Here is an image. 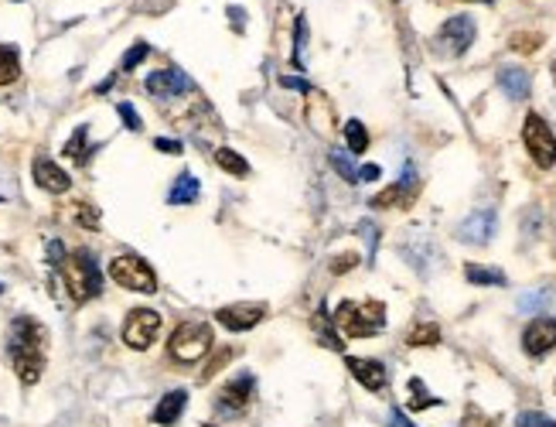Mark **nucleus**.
Here are the masks:
<instances>
[{"mask_svg":"<svg viewBox=\"0 0 556 427\" xmlns=\"http://www.w3.org/2000/svg\"><path fill=\"white\" fill-rule=\"evenodd\" d=\"M110 277L120 287L137 291V294H154V291H157V277H154L151 263L140 260V256H134V253L116 256V260L110 263Z\"/></svg>","mask_w":556,"mask_h":427,"instance_id":"obj_5","label":"nucleus"},{"mask_svg":"<svg viewBox=\"0 0 556 427\" xmlns=\"http://www.w3.org/2000/svg\"><path fill=\"white\" fill-rule=\"evenodd\" d=\"M410 345H417V349H423V345H437V342H441V328L433 325H427V322H423V325H417L413 328V332H410Z\"/></svg>","mask_w":556,"mask_h":427,"instance_id":"obj_26","label":"nucleus"},{"mask_svg":"<svg viewBox=\"0 0 556 427\" xmlns=\"http://www.w3.org/2000/svg\"><path fill=\"white\" fill-rule=\"evenodd\" d=\"M522 345L529 356H546L550 349H556V318H536L529 322L522 332Z\"/></svg>","mask_w":556,"mask_h":427,"instance_id":"obj_14","label":"nucleus"},{"mask_svg":"<svg viewBox=\"0 0 556 427\" xmlns=\"http://www.w3.org/2000/svg\"><path fill=\"white\" fill-rule=\"evenodd\" d=\"M161 332V314L151 308H134L124 322V342L130 349H151Z\"/></svg>","mask_w":556,"mask_h":427,"instance_id":"obj_8","label":"nucleus"},{"mask_svg":"<svg viewBox=\"0 0 556 427\" xmlns=\"http://www.w3.org/2000/svg\"><path fill=\"white\" fill-rule=\"evenodd\" d=\"M65 154H69L72 161H79V164L89 157V151H85V127H79L75 134H72V141L65 144Z\"/></svg>","mask_w":556,"mask_h":427,"instance_id":"obj_28","label":"nucleus"},{"mask_svg":"<svg viewBox=\"0 0 556 427\" xmlns=\"http://www.w3.org/2000/svg\"><path fill=\"white\" fill-rule=\"evenodd\" d=\"M515 427H556V421L553 417H546V413H540V411H526V413H519Z\"/></svg>","mask_w":556,"mask_h":427,"instance_id":"obj_29","label":"nucleus"},{"mask_svg":"<svg viewBox=\"0 0 556 427\" xmlns=\"http://www.w3.org/2000/svg\"><path fill=\"white\" fill-rule=\"evenodd\" d=\"M195 199H198V178H195V174H181L178 182L171 185V192H167V202H171V205H192Z\"/></svg>","mask_w":556,"mask_h":427,"instance_id":"obj_19","label":"nucleus"},{"mask_svg":"<svg viewBox=\"0 0 556 427\" xmlns=\"http://www.w3.org/2000/svg\"><path fill=\"white\" fill-rule=\"evenodd\" d=\"M499 85L509 100H529V89H532V79H529L526 69L519 65H501L499 69Z\"/></svg>","mask_w":556,"mask_h":427,"instance_id":"obj_17","label":"nucleus"},{"mask_svg":"<svg viewBox=\"0 0 556 427\" xmlns=\"http://www.w3.org/2000/svg\"><path fill=\"white\" fill-rule=\"evenodd\" d=\"M379 178V164H362L359 168V182H376Z\"/></svg>","mask_w":556,"mask_h":427,"instance_id":"obj_39","label":"nucleus"},{"mask_svg":"<svg viewBox=\"0 0 556 427\" xmlns=\"http://www.w3.org/2000/svg\"><path fill=\"white\" fill-rule=\"evenodd\" d=\"M491 424V417H485V413H478L474 407H468V413H464V421H461V427H488Z\"/></svg>","mask_w":556,"mask_h":427,"instance_id":"obj_34","label":"nucleus"},{"mask_svg":"<svg viewBox=\"0 0 556 427\" xmlns=\"http://www.w3.org/2000/svg\"><path fill=\"white\" fill-rule=\"evenodd\" d=\"M17 75H21V58H17V48H11V45H0V85L17 83Z\"/></svg>","mask_w":556,"mask_h":427,"instance_id":"obj_20","label":"nucleus"},{"mask_svg":"<svg viewBox=\"0 0 556 427\" xmlns=\"http://www.w3.org/2000/svg\"><path fill=\"white\" fill-rule=\"evenodd\" d=\"M45 328L35 322V318H17L11 325V339H7V349H11V362H15V372L21 376V383H38L45 370Z\"/></svg>","mask_w":556,"mask_h":427,"instance_id":"obj_1","label":"nucleus"},{"mask_svg":"<svg viewBox=\"0 0 556 427\" xmlns=\"http://www.w3.org/2000/svg\"><path fill=\"white\" fill-rule=\"evenodd\" d=\"M154 147H157V151H171V154H178V151H181V144L178 141H167V137L154 141Z\"/></svg>","mask_w":556,"mask_h":427,"instance_id":"obj_40","label":"nucleus"},{"mask_svg":"<svg viewBox=\"0 0 556 427\" xmlns=\"http://www.w3.org/2000/svg\"><path fill=\"white\" fill-rule=\"evenodd\" d=\"M355 263H359V256H355V253H342V256H334L332 271L334 273H345V271H352Z\"/></svg>","mask_w":556,"mask_h":427,"instance_id":"obj_36","label":"nucleus"},{"mask_svg":"<svg viewBox=\"0 0 556 427\" xmlns=\"http://www.w3.org/2000/svg\"><path fill=\"white\" fill-rule=\"evenodd\" d=\"M474 31L478 28H474V21L468 15L447 17L444 25H441V31L433 35V48L447 58H458L474 45Z\"/></svg>","mask_w":556,"mask_h":427,"instance_id":"obj_7","label":"nucleus"},{"mask_svg":"<svg viewBox=\"0 0 556 427\" xmlns=\"http://www.w3.org/2000/svg\"><path fill=\"white\" fill-rule=\"evenodd\" d=\"M48 260H52V267H62V260H65V246L58 240L48 243Z\"/></svg>","mask_w":556,"mask_h":427,"instance_id":"obj_38","label":"nucleus"},{"mask_svg":"<svg viewBox=\"0 0 556 427\" xmlns=\"http://www.w3.org/2000/svg\"><path fill=\"white\" fill-rule=\"evenodd\" d=\"M345 141H348V151H352V154H362V151L369 147V134H365V127H362L359 120H348L345 124Z\"/></svg>","mask_w":556,"mask_h":427,"instance_id":"obj_25","label":"nucleus"},{"mask_svg":"<svg viewBox=\"0 0 556 427\" xmlns=\"http://www.w3.org/2000/svg\"><path fill=\"white\" fill-rule=\"evenodd\" d=\"M215 161H219V168L229 171V174H250V164H246V157L236 154L233 147H219V151H215Z\"/></svg>","mask_w":556,"mask_h":427,"instance_id":"obj_21","label":"nucleus"},{"mask_svg":"<svg viewBox=\"0 0 556 427\" xmlns=\"http://www.w3.org/2000/svg\"><path fill=\"white\" fill-rule=\"evenodd\" d=\"M495 209H478V213H472L464 223L458 226V240L472 243V246H485L491 236H495Z\"/></svg>","mask_w":556,"mask_h":427,"instance_id":"obj_12","label":"nucleus"},{"mask_svg":"<svg viewBox=\"0 0 556 427\" xmlns=\"http://www.w3.org/2000/svg\"><path fill=\"white\" fill-rule=\"evenodd\" d=\"M212 349V325L209 322H181L174 332H171V342H167V353L181 362H198Z\"/></svg>","mask_w":556,"mask_h":427,"instance_id":"obj_4","label":"nucleus"},{"mask_svg":"<svg viewBox=\"0 0 556 427\" xmlns=\"http://www.w3.org/2000/svg\"><path fill=\"white\" fill-rule=\"evenodd\" d=\"M229 359H233V349H219V353L212 356L209 366H205V372H202V376H205V380H209V376H215V372L223 370V366H225V362H229Z\"/></svg>","mask_w":556,"mask_h":427,"instance_id":"obj_31","label":"nucleus"},{"mask_svg":"<svg viewBox=\"0 0 556 427\" xmlns=\"http://www.w3.org/2000/svg\"><path fill=\"white\" fill-rule=\"evenodd\" d=\"M0 291H4V284H0Z\"/></svg>","mask_w":556,"mask_h":427,"instance_id":"obj_44","label":"nucleus"},{"mask_svg":"<svg viewBox=\"0 0 556 427\" xmlns=\"http://www.w3.org/2000/svg\"><path fill=\"white\" fill-rule=\"evenodd\" d=\"M522 141H526L529 157L540 164V168H553L556 164V137L550 124L542 120L540 114H529L526 124H522Z\"/></svg>","mask_w":556,"mask_h":427,"instance_id":"obj_6","label":"nucleus"},{"mask_svg":"<svg viewBox=\"0 0 556 427\" xmlns=\"http://www.w3.org/2000/svg\"><path fill=\"white\" fill-rule=\"evenodd\" d=\"M116 110H120V116L126 120V127H130V130H140V127H144V124H140V116H137V110H134L130 103H120Z\"/></svg>","mask_w":556,"mask_h":427,"instance_id":"obj_35","label":"nucleus"},{"mask_svg":"<svg viewBox=\"0 0 556 427\" xmlns=\"http://www.w3.org/2000/svg\"><path fill=\"white\" fill-rule=\"evenodd\" d=\"M253 390H256V380H253L250 372H239V376H233V380H229V383L219 390V397H215V407H219V413L246 411V403L253 400Z\"/></svg>","mask_w":556,"mask_h":427,"instance_id":"obj_10","label":"nucleus"},{"mask_svg":"<svg viewBox=\"0 0 556 427\" xmlns=\"http://www.w3.org/2000/svg\"><path fill=\"white\" fill-rule=\"evenodd\" d=\"M345 366H348V372L365 386V390H382V386H386V366H382L379 359L348 356Z\"/></svg>","mask_w":556,"mask_h":427,"instance_id":"obj_15","label":"nucleus"},{"mask_svg":"<svg viewBox=\"0 0 556 427\" xmlns=\"http://www.w3.org/2000/svg\"><path fill=\"white\" fill-rule=\"evenodd\" d=\"M188 89H192V79L178 69H157L147 75V93L157 96V100H174Z\"/></svg>","mask_w":556,"mask_h":427,"instance_id":"obj_11","label":"nucleus"},{"mask_svg":"<svg viewBox=\"0 0 556 427\" xmlns=\"http://www.w3.org/2000/svg\"><path fill=\"white\" fill-rule=\"evenodd\" d=\"M464 277L472 281V284H505V273L501 271H491V267H478V263H468L464 267Z\"/></svg>","mask_w":556,"mask_h":427,"instance_id":"obj_22","label":"nucleus"},{"mask_svg":"<svg viewBox=\"0 0 556 427\" xmlns=\"http://www.w3.org/2000/svg\"><path fill=\"white\" fill-rule=\"evenodd\" d=\"M304 42H307V21H304V17H297V45H293L297 65H304Z\"/></svg>","mask_w":556,"mask_h":427,"instance_id":"obj_32","label":"nucleus"},{"mask_svg":"<svg viewBox=\"0 0 556 427\" xmlns=\"http://www.w3.org/2000/svg\"><path fill=\"white\" fill-rule=\"evenodd\" d=\"M546 301H550L546 291H540V294H526V298H519V312H536V308H542Z\"/></svg>","mask_w":556,"mask_h":427,"instance_id":"obj_33","label":"nucleus"},{"mask_svg":"<svg viewBox=\"0 0 556 427\" xmlns=\"http://www.w3.org/2000/svg\"><path fill=\"white\" fill-rule=\"evenodd\" d=\"M413 195H417V171H413V164H406L403 168V178L396 182V185H390L386 192H379L376 199L369 202L372 209H392V205H410L413 202Z\"/></svg>","mask_w":556,"mask_h":427,"instance_id":"obj_13","label":"nucleus"},{"mask_svg":"<svg viewBox=\"0 0 556 427\" xmlns=\"http://www.w3.org/2000/svg\"><path fill=\"white\" fill-rule=\"evenodd\" d=\"M332 168L338 171V174H342V178H345V182H352V185H359V168H355V164H352V157L345 154V151H342V147H334L332 154Z\"/></svg>","mask_w":556,"mask_h":427,"instance_id":"obj_23","label":"nucleus"},{"mask_svg":"<svg viewBox=\"0 0 556 427\" xmlns=\"http://www.w3.org/2000/svg\"><path fill=\"white\" fill-rule=\"evenodd\" d=\"M482 4H488V0H482Z\"/></svg>","mask_w":556,"mask_h":427,"instance_id":"obj_45","label":"nucleus"},{"mask_svg":"<svg viewBox=\"0 0 556 427\" xmlns=\"http://www.w3.org/2000/svg\"><path fill=\"white\" fill-rule=\"evenodd\" d=\"M62 277H65V287H69V298L75 304L96 298L103 291V273H99V263L93 260L89 250H75L62 260Z\"/></svg>","mask_w":556,"mask_h":427,"instance_id":"obj_2","label":"nucleus"},{"mask_svg":"<svg viewBox=\"0 0 556 427\" xmlns=\"http://www.w3.org/2000/svg\"><path fill=\"white\" fill-rule=\"evenodd\" d=\"M406 403H410V411H427V407H437L441 400L433 397V393H427L420 380H410V400Z\"/></svg>","mask_w":556,"mask_h":427,"instance_id":"obj_24","label":"nucleus"},{"mask_svg":"<svg viewBox=\"0 0 556 427\" xmlns=\"http://www.w3.org/2000/svg\"><path fill=\"white\" fill-rule=\"evenodd\" d=\"M79 223H83V226L96 229L99 226V213L93 209V205H79Z\"/></svg>","mask_w":556,"mask_h":427,"instance_id":"obj_37","label":"nucleus"},{"mask_svg":"<svg viewBox=\"0 0 556 427\" xmlns=\"http://www.w3.org/2000/svg\"><path fill=\"white\" fill-rule=\"evenodd\" d=\"M280 83L287 85V89H301V93H307V83H304V79H293V75H283Z\"/></svg>","mask_w":556,"mask_h":427,"instance_id":"obj_41","label":"nucleus"},{"mask_svg":"<svg viewBox=\"0 0 556 427\" xmlns=\"http://www.w3.org/2000/svg\"><path fill=\"white\" fill-rule=\"evenodd\" d=\"M390 427H413V424H410V421H406V417H403L400 411H392V413H390Z\"/></svg>","mask_w":556,"mask_h":427,"instance_id":"obj_42","label":"nucleus"},{"mask_svg":"<svg viewBox=\"0 0 556 427\" xmlns=\"http://www.w3.org/2000/svg\"><path fill=\"white\" fill-rule=\"evenodd\" d=\"M35 182L45 188V192H55V195H62V192H69V185H72V178L65 174V171L58 168L55 161L52 157H38L35 161Z\"/></svg>","mask_w":556,"mask_h":427,"instance_id":"obj_16","label":"nucleus"},{"mask_svg":"<svg viewBox=\"0 0 556 427\" xmlns=\"http://www.w3.org/2000/svg\"><path fill=\"white\" fill-rule=\"evenodd\" d=\"M184 407H188V393L184 390H171V393H164V400L154 407V424H174L181 413H184Z\"/></svg>","mask_w":556,"mask_h":427,"instance_id":"obj_18","label":"nucleus"},{"mask_svg":"<svg viewBox=\"0 0 556 427\" xmlns=\"http://www.w3.org/2000/svg\"><path fill=\"white\" fill-rule=\"evenodd\" d=\"M147 52H151V48H147V45H144V42H137V45H134V48H130V52H126V55H124V72L137 69L140 62L147 58Z\"/></svg>","mask_w":556,"mask_h":427,"instance_id":"obj_30","label":"nucleus"},{"mask_svg":"<svg viewBox=\"0 0 556 427\" xmlns=\"http://www.w3.org/2000/svg\"><path fill=\"white\" fill-rule=\"evenodd\" d=\"M540 45H542L540 31H515V35H512V48H515V52H522V55L536 52Z\"/></svg>","mask_w":556,"mask_h":427,"instance_id":"obj_27","label":"nucleus"},{"mask_svg":"<svg viewBox=\"0 0 556 427\" xmlns=\"http://www.w3.org/2000/svg\"><path fill=\"white\" fill-rule=\"evenodd\" d=\"M334 325L352 339H369L386 328V308H382V301H359V304L345 301L334 312Z\"/></svg>","mask_w":556,"mask_h":427,"instance_id":"obj_3","label":"nucleus"},{"mask_svg":"<svg viewBox=\"0 0 556 427\" xmlns=\"http://www.w3.org/2000/svg\"><path fill=\"white\" fill-rule=\"evenodd\" d=\"M219 325L229 328V332H250L253 325H260L266 318V304L263 301H239V304H225L215 312Z\"/></svg>","mask_w":556,"mask_h":427,"instance_id":"obj_9","label":"nucleus"},{"mask_svg":"<svg viewBox=\"0 0 556 427\" xmlns=\"http://www.w3.org/2000/svg\"><path fill=\"white\" fill-rule=\"evenodd\" d=\"M553 72H556V62H553Z\"/></svg>","mask_w":556,"mask_h":427,"instance_id":"obj_43","label":"nucleus"}]
</instances>
